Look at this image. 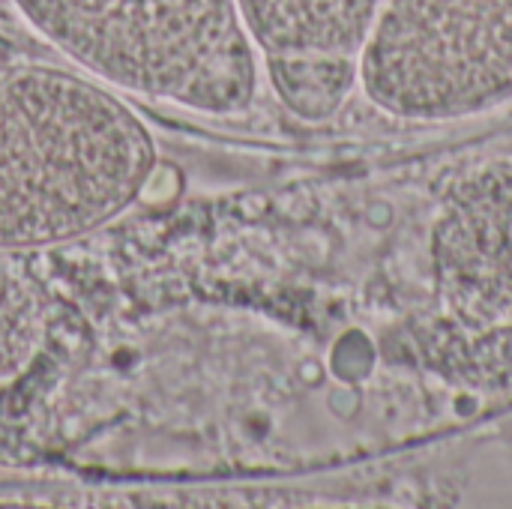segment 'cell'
Returning a JSON list of instances; mask_svg holds the SVG:
<instances>
[{"label":"cell","mask_w":512,"mask_h":509,"mask_svg":"<svg viewBox=\"0 0 512 509\" xmlns=\"http://www.w3.org/2000/svg\"><path fill=\"white\" fill-rule=\"evenodd\" d=\"M357 87L384 114L462 120L512 102V0H384Z\"/></svg>","instance_id":"cell-3"},{"label":"cell","mask_w":512,"mask_h":509,"mask_svg":"<svg viewBox=\"0 0 512 509\" xmlns=\"http://www.w3.org/2000/svg\"><path fill=\"white\" fill-rule=\"evenodd\" d=\"M42 300L24 282L0 264V393L15 384L45 339L42 327Z\"/></svg>","instance_id":"cell-6"},{"label":"cell","mask_w":512,"mask_h":509,"mask_svg":"<svg viewBox=\"0 0 512 509\" xmlns=\"http://www.w3.org/2000/svg\"><path fill=\"white\" fill-rule=\"evenodd\" d=\"M90 78L207 117L252 108L261 60L234 0H9Z\"/></svg>","instance_id":"cell-2"},{"label":"cell","mask_w":512,"mask_h":509,"mask_svg":"<svg viewBox=\"0 0 512 509\" xmlns=\"http://www.w3.org/2000/svg\"><path fill=\"white\" fill-rule=\"evenodd\" d=\"M279 102L300 120L333 117L357 87L360 51L384 0H234Z\"/></svg>","instance_id":"cell-4"},{"label":"cell","mask_w":512,"mask_h":509,"mask_svg":"<svg viewBox=\"0 0 512 509\" xmlns=\"http://www.w3.org/2000/svg\"><path fill=\"white\" fill-rule=\"evenodd\" d=\"M156 141L87 72L0 60V252L81 240L150 186Z\"/></svg>","instance_id":"cell-1"},{"label":"cell","mask_w":512,"mask_h":509,"mask_svg":"<svg viewBox=\"0 0 512 509\" xmlns=\"http://www.w3.org/2000/svg\"><path fill=\"white\" fill-rule=\"evenodd\" d=\"M438 279L468 312L512 315V177L477 180L438 228Z\"/></svg>","instance_id":"cell-5"}]
</instances>
